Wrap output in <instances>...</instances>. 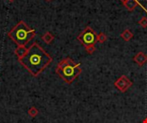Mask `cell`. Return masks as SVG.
I'll return each instance as SVG.
<instances>
[{
  "label": "cell",
  "instance_id": "7c38bea8",
  "mask_svg": "<svg viewBox=\"0 0 147 123\" xmlns=\"http://www.w3.org/2000/svg\"><path fill=\"white\" fill-rule=\"evenodd\" d=\"M108 37L106 36V34L104 33H100L99 35H97V42H100V43H104L106 40H107Z\"/></svg>",
  "mask_w": 147,
  "mask_h": 123
},
{
  "label": "cell",
  "instance_id": "8992f818",
  "mask_svg": "<svg viewBox=\"0 0 147 123\" xmlns=\"http://www.w3.org/2000/svg\"><path fill=\"white\" fill-rule=\"evenodd\" d=\"M134 61L139 65V66H143L147 62V55L146 53L140 51L135 55L134 57Z\"/></svg>",
  "mask_w": 147,
  "mask_h": 123
},
{
  "label": "cell",
  "instance_id": "30bf717a",
  "mask_svg": "<svg viewBox=\"0 0 147 123\" xmlns=\"http://www.w3.org/2000/svg\"><path fill=\"white\" fill-rule=\"evenodd\" d=\"M121 37L125 40V41H129L133 37H134V34L133 33L129 30V29H126L125 31H123L121 34Z\"/></svg>",
  "mask_w": 147,
  "mask_h": 123
},
{
  "label": "cell",
  "instance_id": "8fae6325",
  "mask_svg": "<svg viewBox=\"0 0 147 123\" xmlns=\"http://www.w3.org/2000/svg\"><path fill=\"white\" fill-rule=\"evenodd\" d=\"M28 114L29 115V116H31V117H35L38 114H39V111H38V110H37V108H35V107H31L28 110Z\"/></svg>",
  "mask_w": 147,
  "mask_h": 123
},
{
  "label": "cell",
  "instance_id": "4fadbf2b",
  "mask_svg": "<svg viewBox=\"0 0 147 123\" xmlns=\"http://www.w3.org/2000/svg\"><path fill=\"white\" fill-rule=\"evenodd\" d=\"M139 24L143 27H147V17H142L140 21H139Z\"/></svg>",
  "mask_w": 147,
  "mask_h": 123
},
{
  "label": "cell",
  "instance_id": "ba28073f",
  "mask_svg": "<svg viewBox=\"0 0 147 123\" xmlns=\"http://www.w3.org/2000/svg\"><path fill=\"white\" fill-rule=\"evenodd\" d=\"M126 9L129 11H133L136 7L137 5L139 4V2L138 0H127L126 2L123 3Z\"/></svg>",
  "mask_w": 147,
  "mask_h": 123
},
{
  "label": "cell",
  "instance_id": "52a82bcc",
  "mask_svg": "<svg viewBox=\"0 0 147 123\" xmlns=\"http://www.w3.org/2000/svg\"><path fill=\"white\" fill-rule=\"evenodd\" d=\"M28 48H27L26 46H17L14 51L15 55L18 57V59L22 58L28 52Z\"/></svg>",
  "mask_w": 147,
  "mask_h": 123
},
{
  "label": "cell",
  "instance_id": "3957f363",
  "mask_svg": "<svg viewBox=\"0 0 147 123\" xmlns=\"http://www.w3.org/2000/svg\"><path fill=\"white\" fill-rule=\"evenodd\" d=\"M8 36L18 46H25L35 36V31L24 21H20L8 33Z\"/></svg>",
  "mask_w": 147,
  "mask_h": 123
},
{
  "label": "cell",
  "instance_id": "6da1fadb",
  "mask_svg": "<svg viewBox=\"0 0 147 123\" xmlns=\"http://www.w3.org/2000/svg\"><path fill=\"white\" fill-rule=\"evenodd\" d=\"M52 61L51 56L35 42L28 48L27 54L22 58L18 59V62L34 77H37L42 73Z\"/></svg>",
  "mask_w": 147,
  "mask_h": 123
},
{
  "label": "cell",
  "instance_id": "e0dca14e",
  "mask_svg": "<svg viewBox=\"0 0 147 123\" xmlns=\"http://www.w3.org/2000/svg\"><path fill=\"white\" fill-rule=\"evenodd\" d=\"M9 2H13V1H15V0H9Z\"/></svg>",
  "mask_w": 147,
  "mask_h": 123
},
{
  "label": "cell",
  "instance_id": "9c48e42d",
  "mask_svg": "<svg viewBox=\"0 0 147 123\" xmlns=\"http://www.w3.org/2000/svg\"><path fill=\"white\" fill-rule=\"evenodd\" d=\"M42 40L46 43V44H51L52 41L54 39V36L53 35V33H51L50 32H46L42 37H41Z\"/></svg>",
  "mask_w": 147,
  "mask_h": 123
},
{
  "label": "cell",
  "instance_id": "9a60e30c",
  "mask_svg": "<svg viewBox=\"0 0 147 123\" xmlns=\"http://www.w3.org/2000/svg\"><path fill=\"white\" fill-rule=\"evenodd\" d=\"M141 123H147V117H146V118L142 121V122Z\"/></svg>",
  "mask_w": 147,
  "mask_h": 123
},
{
  "label": "cell",
  "instance_id": "277c9868",
  "mask_svg": "<svg viewBox=\"0 0 147 123\" xmlns=\"http://www.w3.org/2000/svg\"><path fill=\"white\" fill-rule=\"evenodd\" d=\"M78 40L80 41V43L84 47L90 45H95V44L97 42V34L91 27H87L78 36Z\"/></svg>",
  "mask_w": 147,
  "mask_h": 123
},
{
  "label": "cell",
  "instance_id": "2e32d148",
  "mask_svg": "<svg viewBox=\"0 0 147 123\" xmlns=\"http://www.w3.org/2000/svg\"><path fill=\"white\" fill-rule=\"evenodd\" d=\"M121 2H123V3H124V2H126V1H127V0H121Z\"/></svg>",
  "mask_w": 147,
  "mask_h": 123
},
{
  "label": "cell",
  "instance_id": "7a4b0ae2",
  "mask_svg": "<svg viewBox=\"0 0 147 123\" xmlns=\"http://www.w3.org/2000/svg\"><path fill=\"white\" fill-rule=\"evenodd\" d=\"M82 73V68L80 63H76L71 58L66 57L61 60L56 68V74L67 84L73 82L80 74Z\"/></svg>",
  "mask_w": 147,
  "mask_h": 123
},
{
  "label": "cell",
  "instance_id": "5bb4252c",
  "mask_svg": "<svg viewBox=\"0 0 147 123\" xmlns=\"http://www.w3.org/2000/svg\"><path fill=\"white\" fill-rule=\"evenodd\" d=\"M85 50L89 54H92L96 51V47H95V45H90V46L85 47Z\"/></svg>",
  "mask_w": 147,
  "mask_h": 123
},
{
  "label": "cell",
  "instance_id": "ac0fdd59",
  "mask_svg": "<svg viewBox=\"0 0 147 123\" xmlns=\"http://www.w3.org/2000/svg\"><path fill=\"white\" fill-rule=\"evenodd\" d=\"M46 1H48V2H49V1H51V0H46Z\"/></svg>",
  "mask_w": 147,
  "mask_h": 123
},
{
  "label": "cell",
  "instance_id": "5b68a950",
  "mask_svg": "<svg viewBox=\"0 0 147 123\" xmlns=\"http://www.w3.org/2000/svg\"><path fill=\"white\" fill-rule=\"evenodd\" d=\"M114 85L121 92H125L133 86V82L126 75H121L115 81Z\"/></svg>",
  "mask_w": 147,
  "mask_h": 123
}]
</instances>
